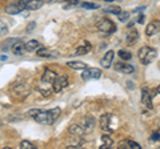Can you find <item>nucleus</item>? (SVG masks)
<instances>
[{"mask_svg":"<svg viewBox=\"0 0 160 149\" xmlns=\"http://www.w3.org/2000/svg\"><path fill=\"white\" fill-rule=\"evenodd\" d=\"M24 46H26V51L33 52V51H36V49L39 48V41L38 40H29L27 43H24Z\"/></svg>","mask_w":160,"mask_h":149,"instance_id":"obj_19","label":"nucleus"},{"mask_svg":"<svg viewBox=\"0 0 160 149\" xmlns=\"http://www.w3.org/2000/svg\"><path fill=\"white\" fill-rule=\"evenodd\" d=\"M7 59H8V57H7V55H2V56H0V60H3V61H4V60H7Z\"/></svg>","mask_w":160,"mask_h":149,"instance_id":"obj_36","label":"nucleus"},{"mask_svg":"<svg viewBox=\"0 0 160 149\" xmlns=\"http://www.w3.org/2000/svg\"><path fill=\"white\" fill-rule=\"evenodd\" d=\"M113 120H115V116L109 115V113H106V115H103L100 117V128H102V131L107 133L113 132L116 129V127H113V124H112Z\"/></svg>","mask_w":160,"mask_h":149,"instance_id":"obj_3","label":"nucleus"},{"mask_svg":"<svg viewBox=\"0 0 160 149\" xmlns=\"http://www.w3.org/2000/svg\"><path fill=\"white\" fill-rule=\"evenodd\" d=\"M22 11H23V9L20 8L18 4H11V6H8L6 8V12L9 13V15H16V13H20Z\"/></svg>","mask_w":160,"mask_h":149,"instance_id":"obj_21","label":"nucleus"},{"mask_svg":"<svg viewBox=\"0 0 160 149\" xmlns=\"http://www.w3.org/2000/svg\"><path fill=\"white\" fill-rule=\"evenodd\" d=\"M127 84H128V87H129V88H135V84L132 85V83H131V81H127Z\"/></svg>","mask_w":160,"mask_h":149,"instance_id":"obj_37","label":"nucleus"},{"mask_svg":"<svg viewBox=\"0 0 160 149\" xmlns=\"http://www.w3.org/2000/svg\"><path fill=\"white\" fill-rule=\"evenodd\" d=\"M43 2H46V3H53L55 0H43Z\"/></svg>","mask_w":160,"mask_h":149,"instance_id":"obj_38","label":"nucleus"},{"mask_svg":"<svg viewBox=\"0 0 160 149\" xmlns=\"http://www.w3.org/2000/svg\"><path fill=\"white\" fill-rule=\"evenodd\" d=\"M43 3H44L43 0H27L24 9H29V11H36V9L42 8Z\"/></svg>","mask_w":160,"mask_h":149,"instance_id":"obj_14","label":"nucleus"},{"mask_svg":"<svg viewBox=\"0 0 160 149\" xmlns=\"http://www.w3.org/2000/svg\"><path fill=\"white\" fill-rule=\"evenodd\" d=\"M39 111H40V109H31V111H29V112H28V115L33 117V116H35V115H36V113H38Z\"/></svg>","mask_w":160,"mask_h":149,"instance_id":"obj_34","label":"nucleus"},{"mask_svg":"<svg viewBox=\"0 0 160 149\" xmlns=\"http://www.w3.org/2000/svg\"><path fill=\"white\" fill-rule=\"evenodd\" d=\"M82 8H86V9H96L99 8L98 4H95V3H82Z\"/></svg>","mask_w":160,"mask_h":149,"instance_id":"obj_30","label":"nucleus"},{"mask_svg":"<svg viewBox=\"0 0 160 149\" xmlns=\"http://www.w3.org/2000/svg\"><path fill=\"white\" fill-rule=\"evenodd\" d=\"M158 56V51L155 48H151V47H142L139 49L138 52V57L139 60L142 61L143 64H151L155 59Z\"/></svg>","mask_w":160,"mask_h":149,"instance_id":"obj_2","label":"nucleus"},{"mask_svg":"<svg viewBox=\"0 0 160 149\" xmlns=\"http://www.w3.org/2000/svg\"><path fill=\"white\" fill-rule=\"evenodd\" d=\"M91 49H92V47H91V44H89L87 40H84V43H83V46H80V47H78L76 48V55H87L88 52H91Z\"/></svg>","mask_w":160,"mask_h":149,"instance_id":"obj_15","label":"nucleus"},{"mask_svg":"<svg viewBox=\"0 0 160 149\" xmlns=\"http://www.w3.org/2000/svg\"><path fill=\"white\" fill-rule=\"evenodd\" d=\"M60 113H62V109L60 108H53L51 111H39L33 116V118L39 124H43V125H52L59 118Z\"/></svg>","mask_w":160,"mask_h":149,"instance_id":"obj_1","label":"nucleus"},{"mask_svg":"<svg viewBox=\"0 0 160 149\" xmlns=\"http://www.w3.org/2000/svg\"><path fill=\"white\" fill-rule=\"evenodd\" d=\"M112 145H113V140H112L111 136H108V135L102 136V148L103 149H108V148H111Z\"/></svg>","mask_w":160,"mask_h":149,"instance_id":"obj_18","label":"nucleus"},{"mask_svg":"<svg viewBox=\"0 0 160 149\" xmlns=\"http://www.w3.org/2000/svg\"><path fill=\"white\" fill-rule=\"evenodd\" d=\"M55 77H56V73L51 69H46L42 76V83L43 84H52V81L55 80Z\"/></svg>","mask_w":160,"mask_h":149,"instance_id":"obj_13","label":"nucleus"},{"mask_svg":"<svg viewBox=\"0 0 160 149\" xmlns=\"http://www.w3.org/2000/svg\"><path fill=\"white\" fill-rule=\"evenodd\" d=\"M35 26H36V23H35V22H31V23H29L28 26H27V32H28V33H29V32H32V29L35 28Z\"/></svg>","mask_w":160,"mask_h":149,"instance_id":"obj_32","label":"nucleus"},{"mask_svg":"<svg viewBox=\"0 0 160 149\" xmlns=\"http://www.w3.org/2000/svg\"><path fill=\"white\" fill-rule=\"evenodd\" d=\"M18 40H19V39H13V37L8 39V40L6 41V44H3V46H2V51H8V48H9V47H12V46H13V43H16Z\"/></svg>","mask_w":160,"mask_h":149,"instance_id":"obj_23","label":"nucleus"},{"mask_svg":"<svg viewBox=\"0 0 160 149\" xmlns=\"http://www.w3.org/2000/svg\"><path fill=\"white\" fill-rule=\"evenodd\" d=\"M151 140H152V141H159V131H156V132H155V133H153V135H152V138H151Z\"/></svg>","mask_w":160,"mask_h":149,"instance_id":"obj_33","label":"nucleus"},{"mask_svg":"<svg viewBox=\"0 0 160 149\" xmlns=\"http://www.w3.org/2000/svg\"><path fill=\"white\" fill-rule=\"evenodd\" d=\"M142 103L143 105L147 109H152L153 104H152V95L148 92V89H143L142 91Z\"/></svg>","mask_w":160,"mask_h":149,"instance_id":"obj_10","label":"nucleus"},{"mask_svg":"<svg viewBox=\"0 0 160 149\" xmlns=\"http://www.w3.org/2000/svg\"><path fill=\"white\" fill-rule=\"evenodd\" d=\"M38 56L40 57H53V56H58V53H53L52 51H49L48 48H40L38 49Z\"/></svg>","mask_w":160,"mask_h":149,"instance_id":"obj_17","label":"nucleus"},{"mask_svg":"<svg viewBox=\"0 0 160 149\" xmlns=\"http://www.w3.org/2000/svg\"><path fill=\"white\" fill-rule=\"evenodd\" d=\"M104 2H113V0H104Z\"/></svg>","mask_w":160,"mask_h":149,"instance_id":"obj_39","label":"nucleus"},{"mask_svg":"<svg viewBox=\"0 0 160 149\" xmlns=\"http://www.w3.org/2000/svg\"><path fill=\"white\" fill-rule=\"evenodd\" d=\"M126 147H127V148H136V149H140L139 144L135 142V141H132V140H127V141H126Z\"/></svg>","mask_w":160,"mask_h":149,"instance_id":"obj_31","label":"nucleus"},{"mask_svg":"<svg viewBox=\"0 0 160 149\" xmlns=\"http://www.w3.org/2000/svg\"><path fill=\"white\" fill-rule=\"evenodd\" d=\"M96 28L100 32L111 35V33H113L115 31H116V24H115L113 22H111V20H108V19H102V20L98 22Z\"/></svg>","mask_w":160,"mask_h":149,"instance_id":"obj_4","label":"nucleus"},{"mask_svg":"<svg viewBox=\"0 0 160 149\" xmlns=\"http://www.w3.org/2000/svg\"><path fill=\"white\" fill-rule=\"evenodd\" d=\"M20 148H24V149H35V145H33L32 142L24 140V141L20 142Z\"/></svg>","mask_w":160,"mask_h":149,"instance_id":"obj_29","label":"nucleus"},{"mask_svg":"<svg viewBox=\"0 0 160 149\" xmlns=\"http://www.w3.org/2000/svg\"><path fill=\"white\" fill-rule=\"evenodd\" d=\"M113 69L115 71H118L120 73H132L133 72V67L131 65V64H127V63H115L113 64Z\"/></svg>","mask_w":160,"mask_h":149,"instance_id":"obj_8","label":"nucleus"},{"mask_svg":"<svg viewBox=\"0 0 160 149\" xmlns=\"http://www.w3.org/2000/svg\"><path fill=\"white\" fill-rule=\"evenodd\" d=\"M69 132L75 136H83L84 135V131H83V128L80 124H72V125H69Z\"/></svg>","mask_w":160,"mask_h":149,"instance_id":"obj_16","label":"nucleus"},{"mask_svg":"<svg viewBox=\"0 0 160 149\" xmlns=\"http://www.w3.org/2000/svg\"><path fill=\"white\" fill-rule=\"evenodd\" d=\"M7 33H8V27H7V24L0 20V37H4Z\"/></svg>","mask_w":160,"mask_h":149,"instance_id":"obj_24","label":"nucleus"},{"mask_svg":"<svg viewBox=\"0 0 160 149\" xmlns=\"http://www.w3.org/2000/svg\"><path fill=\"white\" fill-rule=\"evenodd\" d=\"M68 85V79L67 76H56L55 80L52 81V87H53V92H62L64 88Z\"/></svg>","mask_w":160,"mask_h":149,"instance_id":"obj_6","label":"nucleus"},{"mask_svg":"<svg viewBox=\"0 0 160 149\" xmlns=\"http://www.w3.org/2000/svg\"><path fill=\"white\" fill-rule=\"evenodd\" d=\"M82 77L84 81H89V80H98V79L102 77V71L98 68H86L83 69Z\"/></svg>","mask_w":160,"mask_h":149,"instance_id":"obj_5","label":"nucleus"},{"mask_svg":"<svg viewBox=\"0 0 160 149\" xmlns=\"http://www.w3.org/2000/svg\"><path fill=\"white\" fill-rule=\"evenodd\" d=\"M139 39V32H138V29L136 28H133V27H128L127 29V32H126V40L128 43H136V40Z\"/></svg>","mask_w":160,"mask_h":149,"instance_id":"obj_11","label":"nucleus"},{"mask_svg":"<svg viewBox=\"0 0 160 149\" xmlns=\"http://www.w3.org/2000/svg\"><path fill=\"white\" fill-rule=\"evenodd\" d=\"M80 125H82L83 131H84V135H88V133H91L93 131V127H95V118L92 116H87L84 117L82 123H80Z\"/></svg>","mask_w":160,"mask_h":149,"instance_id":"obj_7","label":"nucleus"},{"mask_svg":"<svg viewBox=\"0 0 160 149\" xmlns=\"http://www.w3.org/2000/svg\"><path fill=\"white\" fill-rule=\"evenodd\" d=\"M158 29H159L158 23L156 24H155V23L148 24L147 28H146V35H147V36H152V35H155V33L158 32Z\"/></svg>","mask_w":160,"mask_h":149,"instance_id":"obj_20","label":"nucleus"},{"mask_svg":"<svg viewBox=\"0 0 160 149\" xmlns=\"http://www.w3.org/2000/svg\"><path fill=\"white\" fill-rule=\"evenodd\" d=\"M79 4V0H64V9H68L69 7H73Z\"/></svg>","mask_w":160,"mask_h":149,"instance_id":"obj_27","label":"nucleus"},{"mask_svg":"<svg viewBox=\"0 0 160 149\" xmlns=\"http://www.w3.org/2000/svg\"><path fill=\"white\" fill-rule=\"evenodd\" d=\"M122 9H120V7H118V6H111V7H107L106 9H104V12H108V13H119Z\"/></svg>","mask_w":160,"mask_h":149,"instance_id":"obj_26","label":"nucleus"},{"mask_svg":"<svg viewBox=\"0 0 160 149\" xmlns=\"http://www.w3.org/2000/svg\"><path fill=\"white\" fill-rule=\"evenodd\" d=\"M119 56L123 59V60H129V59L132 57V55L129 53L128 51H126V49H120L119 51Z\"/></svg>","mask_w":160,"mask_h":149,"instance_id":"obj_25","label":"nucleus"},{"mask_svg":"<svg viewBox=\"0 0 160 149\" xmlns=\"http://www.w3.org/2000/svg\"><path fill=\"white\" fill-rule=\"evenodd\" d=\"M67 65L71 67L72 69H86L87 68L86 63H83V61H68Z\"/></svg>","mask_w":160,"mask_h":149,"instance_id":"obj_22","label":"nucleus"},{"mask_svg":"<svg viewBox=\"0 0 160 149\" xmlns=\"http://www.w3.org/2000/svg\"><path fill=\"white\" fill-rule=\"evenodd\" d=\"M118 17H119L120 22H127L129 19V12H122V11H120L118 13Z\"/></svg>","mask_w":160,"mask_h":149,"instance_id":"obj_28","label":"nucleus"},{"mask_svg":"<svg viewBox=\"0 0 160 149\" xmlns=\"http://www.w3.org/2000/svg\"><path fill=\"white\" fill-rule=\"evenodd\" d=\"M144 19H146V17H144V15H143V13H142V15H139V17H138V23L143 24V23H144Z\"/></svg>","mask_w":160,"mask_h":149,"instance_id":"obj_35","label":"nucleus"},{"mask_svg":"<svg viewBox=\"0 0 160 149\" xmlns=\"http://www.w3.org/2000/svg\"><path fill=\"white\" fill-rule=\"evenodd\" d=\"M113 57H115V52L112 51H107L106 52V55L103 56V59H102V61H100V64H102V67L103 68H111V65H112V61H113Z\"/></svg>","mask_w":160,"mask_h":149,"instance_id":"obj_9","label":"nucleus"},{"mask_svg":"<svg viewBox=\"0 0 160 149\" xmlns=\"http://www.w3.org/2000/svg\"><path fill=\"white\" fill-rule=\"evenodd\" d=\"M13 55H16V56H23L24 53H26V46H24V43L22 40H18L16 43H13V46L11 47Z\"/></svg>","mask_w":160,"mask_h":149,"instance_id":"obj_12","label":"nucleus"}]
</instances>
